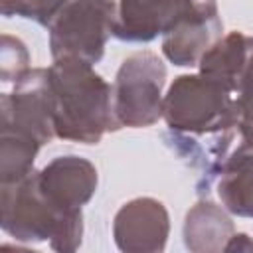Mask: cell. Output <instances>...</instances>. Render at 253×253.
Segmentation results:
<instances>
[{
	"mask_svg": "<svg viewBox=\"0 0 253 253\" xmlns=\"http://www.w3.org/2000/svg\"><path fill=\"white\" fill-rule=\"evenodd\" d=\"M51 117L61 140L99 144L105 132L117 130L113 117V85L91 63L59 57L47 67Z\"/></svg>",
	"mask_w": 253,
	"mask_h": 253,
	"instance_id": "1",
	"label": "cell"
},
{
	"mask_svg": "<svg viewBox=\"0 0 253 253\" xmlns=\"http://www.w3.org/2000/svg\"><path fill=\"white\" fill-rule=\"evenodd\" d=\"M0 225L22 243L47 241L53 251L71 253L81 247L83 211H61L38 188L34 172L0 184Z\"/></svg>",
	"mask_w": 253,
	"mask_h": 253,
	"instance_id": "2",
	"label": "cell"
},
{
	"mask_svg": "<svg viewBox=\"0 0 253 253\" xmlns=\"http://www.w3.org/2000/svg\"><path fill=\"white\" fill-rule=\"evenodd\" d=\"M162 119L178 134H213L229 154L235 142V93L202 73L178 75L162 101Z\"/></svg>",
	"mask_w": 253,
	"mask_h": 253,
	"instance_id": "3",
	"label": "cell"
},
{
	"mask_svg": "<svg viewBox=\"0 0 253 253\" xmlns=\"http://www.w3.org/2000/svg\"><path fill=\"white\" fill-rule=\"evenodd\" d=\"M166 85L164 61L148 49L130 53L113 83V117L119 128H144L162 117Z\"/></svg>",
	"mask_w": 253,
	"mask_h": 253,
	"instance_id": "4",
	"label": "cell"
},
{
	"mask_svg": "<svg viewBox=\"0 0 253 253\" xmlns=\"http://www.w3.org/2000/svg\"><path fill=\"white\" fill-rule=\"evenodd\" d=\"M117 18L115 0H69L47 24L53 59L77 57L91 65L105 55Z\"/></svg>",
	"mask_w": 253,
	"mask_h": 253,
	"instance_id": "5",
	"label": "cell"
},
{
	"mask_svg": "<svg viewBox=\"0 0 253 253\" xmlns=\"http://www.w3.org/2000/svg\"><path fill=\"white\" fill-rule=\"evenodd\" d=\"M2 125L0 130H10L28 136L42 146L55 138L51 97L47 85V67H30L10 93L0 101Z\"/></svg>",
	"mask_w": 253,
	"mask_h": 253,
	"instance_id": "6",
	"label": "cell"
},
{
	"mask_svg": "<svg viewBox=\"0 0 253 253\" xmlns=\"http://www.w3.org/2000/svg\"><path fill=\"white\" fill-rule=\"evenodd\" d=\"M168 233L170 215L166 206L156 198H132L113 217V239L125 253L164 251Z\"/></svg>",
	"mask_w": 253,
	"mask_h": 253,
	"instance_id": "7",
	"label": "cell"
},
{
	"mask_svg": "<svg viewBox=\"0 0 253 253\" xmlns=\"http://www.w3.org/2000/svg\"><path fill=\"white\" fill-rule=\"evenodd\" d=\"M34 176L40 192L61 211H83L99 184L97 168L75 154L55 156Z\"/></svg>",
	"mask_w": 253,
	"mask_h": 253,
	"instance_id": "8",
	"label": "cell"
},
{
	"mask_svg": "<svg viewBox=\"0 0 253 253\" xmlns=\"http://www.w3.org/2000/svg\"><path fill=\"white\" fill-rule=\"evenodd\" d=\"M221 32L223 24L217 2L204 0L162 36V53L178 67L198 65L206 49L221 38Z\"/></svg>",
	"mask_w": 253,
	"mask_h": 253,
	"instance_id": "9",
	"label": "cell"
},
{
	"mask_svg": "<svg viewBox=\"0 0 253 253\" xmlns=\"http://www.w3.org/2000/svg\"><path fill=\"white\" fill-rule=\"evenodd\" d=\"M117 18L113 36L130 42L146 43L164 36L180 18L192 12L204 0H115Z\"/></svg>",
	"mask_w": 253,
	"mask_h": 253,
	"instance_id": "10",
	"label": "cell"
},
{
	"mask_svg": "<svg viewBox=\"0 0 253 253\" xmlns=\"http://www.w3.org/2000/svg\"><path fill=\"white\" fill-rule=\"evenodd\" d=\"M235 233V225L225 208L200 200L184 217V245L194 253H219L225 251L229 239Z\"/></svg>",
	"mask_w": 253,
	"mask_h": 253,
	"instance_id": "11",
	"label": "cell"
},
{
	"mask_svg": "<svg viewBox=\"0 0 253 253\" xmlns=\"http://www.w3.org/2000/svg\"><path fill=\"white\" fill-rule=\"evenodd\" d=\"M253 55V38L243 32L221 36L198 61L202 75L219 81L229 91L237 93Z\"/></svg>",
	"mask_w": 253,
	"mask_h": 253,
	"instance_id": "12",
	"label": "cell"
},
{
	"mask_svg": "<svg viewBox=\"0 0 253 253\" xmlns=\"http://www.w3.org/2000/svg\"><path fill=\"white\" fill-rule=\"evenodd\" d=\"M215 172L221 206L233 215L253 219V150H231Z\"/></svg>",
	"mask_w": 253,
	"mask_h": 253,
	"instance_id": "13",
	"label": "cell"
},
{
	"mask_svg": "<svg viewBox=\"0 0 253 253\" xmlns=\"http://www.w3.org/2000/svg\"><path fill=\"white\" fill-rule=\"evenodd\" d=\"M233 150H253V63L251 61L247 65V71L239 85V91L235 93Z\"/></svg>",
	"mask_w": 253,
	"mask_h": 253,
	"instance_id": "14",
	"label": "cell"
},
{
	"mask_svg": "<svg viewBox=\"0 0 253 253\" xmlns=\"http://www.w3.org/2000/svg\"><path fill=\"white\" fill-rule=\"evenodd\" d=\"M67 2L69 0H0V8L6 18L18 16L47 26Z\"/></svg>",
	"mask_w": 253,
	"mask_h": 253,
	"instance_id": "15",
	"label": "cell"
},
{
	"mask_svg": "<svg viewBox=\"0 0 253 253\" xmlns=\"http://www.w3.org/2000/svg\"><path fill=\"white\" fill-rule=\"evenodd\" d=\"M30 69V53L26 45L8 34L2 36V47H0V79L4 83L18 81L26 71Z\"/></svg>",
	"mask_w": 253,
	"mask_h": 253,
	"instance_id": "16",
	"label": "cell"
},
{
	"mask_svg": "<svg viewBox=\"0 0 253 253\" xmlns=\"http://www.w3.org/2000/svg\"><path fill=\"white\" fill-rule=\"evenodd\" d=\"M251 61H253V57H251Z\"/></svg>",
	"mask_w": 253,
	"mask_h": 253,
	"instance_id": "17",
	"label": "cell"
}]
</instances>
